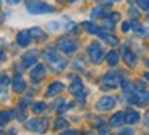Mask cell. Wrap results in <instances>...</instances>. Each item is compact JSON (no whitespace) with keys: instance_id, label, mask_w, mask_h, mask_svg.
<instances>
[{"instance_id":"obj_1","label":"cell","mask_w":149,"mask_h":135,"mask_svg":"<svg viewBox=\"0 0 149 135\" xmlns=\"http://www.w3.org/2000/svg\"><path fill=\"white\" fill-rule=\"evenodd\" d=\"M26 10L31 15H44V13H52L54 7L41 0H26Z\"/></svg>"},{"instance_id":"obj_2","label":"cell","mask_w":149,"mask_h":135,"mask_svg":"<svg viewBox=\"0 0 149 135\" xmlns=\"http://www.w3.org/2000/svg\"><path fill=\"white\" fill-rule=\"evenodd\" d=\"M44 57H45V60H47L49 64L52 65L55 70H63L65 67H67V62H65L62 57L57 54V49L55 47H47L44 51Z\"/></svg>"},{"instance_id":"obj_3","label":"cell","mask_w":149,"mask_h":135,"mask_svg":"<svg viewBox=\"0 0 149 135\" xmlns=\"http://www.w3.org/2000/svg\"><path fill=\"white\" fill-rule=\"evenodd\" d=\"M123 78H125V75H123L122 72H110V73H107V75L104 77L101 86L104 88V90L117 88V86H120V85L125 83V82H123Z\"/></svg>"},{"instance_id":"obj_4","label":"cell","mask_w":149,"mask_h":135,"mask_svg":"<svg viewBox=\"0 0 149 135\" xmlns=\"http://www.w3.org/2000/svg\"><path fill=\"white\" fill-rule=\"evenodd\" d=\"M58 49L65 56H73L76 52V49H78V42L70 39V38H60L58 39Z\"/></svg>"},{"instance_id":"obj_5","label":"cell","mask_w":149,"mask_h":135,"mask_svg":"<svg viewBox=\"0 0 149 135\" xmlns=\"http://www.w3.org/2000/svg\"><path fill=\"white\" fill-rule=\"evenodd\" d=\"M88 54H89V59L94 64H101L102 59H104V51H102L99 42H91L89 47H88Z\"/></svg>"},{"instance_id":"obj_6","label":"cell","mask_w":149,"mask_h":135,"mask_svg":"<svg viewBox=\"0 0 149 135\" xmlns=\"http://www.w3.org/2000/svg\"><path fill=\"white\" fill-rule=\"evenodd\" d=\"M128 98H130L131 104L144 106V104L149 103V91H136V90H133L130 94H128Z\"/></svg>"},{"instance_id":"obj_7","label":"cell","mask_w":149,"mask_h":135,"mask_svg":"<svg viewBox=\"0 0 149 135\" xmlns=\"http://www.w3.org/2000/svg\"><path fill=\"white\" fill-rule=\"evenodd\" d=\"M70 91L71 94H73L74 98H78L79 101H84L86 99V94H88V91H86V88L83 86V82L81 80H73V83L70 85Z\"/></svg>"},{"instance_id":"obj_8","label":"cell","mask_w":149,"mask_h":135,"mask_svg":"<svg viewBox=\"0 0 149 135\" xmlns=\"http://www.w3.org/2000/svg\"><path fill=\"white\" fill-rule=\"evenodd\" d=\"M47 124H49L47 119H33L29 122H26V129L37 132V134H42L45 130V127H47Z\"/></svg>"},{"instance_id":"obj_9","label":"cell","mask_w":149,"mask_h":135,"mask_svg":"<svg viewBox=\"0 0 149 135\" xmlns=\"http://www.w3.org/2000/svg\"><path fill=\"white\" fill-rule=\"evenodd\" d=\"M97 109L99 111H110L113 106H115V99L112 96H104V98H101L99 101H97Z\"/></svg>"},{"instance_id":"obj_10","label":"cell","mask_w":149,"mask_h":135,"mask_svg":"<svg viewBox=\"0 0 149 135\" xmlns=\"http://www.w3.org/2000/svg\"><path fill=\"white\" fill-rule=\"evenodd\" d=\"M44 75H45V67L44 65H34V68L31 70V80H33L34 83H37V82H41L42 78H44Z\"/></svg>"},{"instance_id":"obj_11","label":"cell","mask_w":149,"mask_h":135,"mask_svg":"<svg viewBox=\"0 0 149 135\" xmlns=\"http://www.w3.org/2000/svg\"><path fill=\"white\" fill-rule=\"evenodd\" d=\"M21 62H23V65H24V68L34 67L36 62H37V52H26L21 57Z\"/></svg>"},{"instance_id":"obj_12","label":"cell","mask_w":149,"mask_h":135,"mask_svg":"<svg viewBox=\"0 0 149 135\" xmlns=\"http://www.w3.org/2000/svg\"><path fill=\"white\" fill-rule=\"evenodd\" d=\"M31 34L29 31H19L18 34H16V42H18V46H21V47H26L28 44L31 42Z\"/></svg>"},{"instance_id":"obj_13","label":"cell","mask_w":149,"mask_h":135,"mask_svg":"<svg viewBox=\"0 0 149 135\" xmlns=\"http://www.w3.org/2000/svg\"><path fill=\"white\" fill-rule=\"evenodd\" d=\"M60 91H63V83L62 82H54V83H50L49 88H47V96L52 98V96H55L57 93H60Z\"/></svg>"},{"instance_id":"obj_14","label":"cell","mask_w":149,"mask_h":135,"mask_svg":"<svg viewBox=\"0 0 149 135\" xmlns=\"http://www.w3.org/2000/svg\"><path fill=\"white\" fill-rule=\"evenodd\" d=\"M122 54H123V59H125V62H127L128 67H134V64H136V56H134V52L128 51L127 47H123Z\"/></svg>"},{"instance_id":"obj_15","label":"cell","mask_w":149,"mask_h":135,"mask_svg":"<svg viewBox=\"0 0 149 135\" xmlns=\"http://www.w3.org/2000/svg\"><path fill=\"white\" fill-rule=\"evenodd\" d=\"M11 86H13V91H15V93H23V91L26 90V83L23 82L21 77H16V78H13V82H11Z\"/></svg>"},{"instance_id":"obj_16","label":"cell","mask_w":149,"mask_h":135,"mask_svg":"<svg viewBox=\"0 0 149 135\" xmlns=\"http://www.w3.org/2000/svg\"><path fill=\"white\" fill-rule=\"evenodd\" d=\"M125 124V112H117L112 116L110 119V125L112 127H120V125Z\"/></svg>"},{"instance_id":"obj_17","label":"cell","mask_w":149,"mask_h":135,"mask_svg":"<svg viewBox=\"0 0 149 135\" xmlns=\"http://www.w3.org/2000/svg\"><path fill=\"white\" fill-rule=\"evenodd\" d=\"M138 120H139V114L136 112V111L128 109L127 112H125V122H127V124H136Z\"/></svg>"},{"instance_id":"obj_18","label":"cell","mask_w":149,"mask_h":135,"mask_svg":"<svg viewBox=\"0 0 149 135\" xmlns=\"http://www.w3.org/2000/svg\"><path fill=\"white\" fill-rule=\"evenodd\" d=\"M99 36H101L102 39H104V42H107V44H110V46H117L118 44V39L115 38V36H112V34H109V33H104V31H99Z\"/></svg>"},{"instance_id":"obj_19","label":"cell","mask_w":149,"mask_h":135,"mask_svg":"<svg viewBox=\"0 0 149 135\" xmlns=\"http://www.w3.org/2000/svg\"><path fill=\"white\" fill-rule=\"evenodd\" d=\"M15 112L13 111H0V125H7L13 119Z\"/></svg>"},{"instance_id":"obj_20","label":"cell","mask_w":149,"mask_h":135,"mask_svg":"<svg viewBox=\"0 0 149 135\" xmlns=\"http://www.w3.org/2000/svg\"><path fill=\"white\" fill-rule=\"evenodd\" d=\"M118 60H120V54H118V52H115V51H110V52L107 54V62H109V65L115 67V65L118 64Z\"/></svg>"},{"instance_id":"obj_21","label":"cell","mask_w":149,"mask_h":135,"mask_svg":"<svg viewBox=\"0 0 149 135\" xmlns=\"http://www.w3.org/2000/svg\"><path fill=\"white\" fill-rule=\"evenodd\" d=\"M29 34H31V38H34V39H44L45 38V33L41 30V28H37V26L31 28Z\"/></svg>"},{"instance_id":"obj_22","label":"cell","mask_w":149,"mask_h":135,"mask_svg":"<svg viewBox=\"0 0 149 135\" xmlns=\"http://www.w3.org/2000/svg\"><path fill=\"white\" fill-rule=\"evenodd\" d=\"M31 109H33V112H34V114H41L42 111L45 109V103H44V101L34 103V104H33V108H31Z\"/></svg>"},{"instance_id":"obj_23","label":"cell","mask_w":149,"mask_h":135,"mask_svg":"<svg viewBox=\"0 0 149 135\" xmlns=\"http://www.w3.org/2000/svg\"><path fill=\"white\" fill-rule=\"evenodd\" d=\"M83 26L86 28V31H88L89 34H97L99 31H101L99 28L96 26V25H93V23H83Z\"/></svg>"},{"instance_id":"obj_24","label":"cell","mask_w":149,"mask_h":135,"mask_svg":"<svg viewBox=\"0 0 149 135\" xmlns=\"http://www.w3.org/2000/svg\"><path fill=\"white\" fill-rule=\"evenodd\" d=\"M131 4H136L141 10L149 11V2H148V0H131Z\"/></svg>"},{"instance_id":"obj_25","label":"cell","mask_w":149,"mask_h":135,"mask_svg":"<svg viewBox=\"0 0 149 135\" xmlns=\"http://www.w3.org/2000/svg\"><path fill=\"white\" fill-rule=\"evenodd\" d=\"M67 125H68L67 119H57L55 124H54V127H55L57 130H60V129H67Z\"/></svg>"},{"instance_id":"obj_26","label":"cell","mask_w":149,"mask_h":135,"mask_svg":"<svg viewBox=\"0 0 149 135\" xmlns=\"http://www.w3.org/2000/svg\"><path fill=\"white\" fill-rule=\"evenodd\" d=\"M104 11H105L104 7H96L93 11H91V16H93V18H99V16H102Z\"/></svg>"},{"instance_id":"obj_27","label":"cell","mask_w":149,"mask_h":135,"mask_svg":"<svg viewBox=\"0 0 149 135\" xmlns=\"http://www.w3.org/2000/svg\"><path fill=\"white\" fill-rule=\"evenodd\" d=\"M8 83H10V78L3 73V75L0 77V90H5V88L8 86Z\"/></svg>"},{"instance_id":"obj_28","label":"cell","mask_w":149,"mask_h":135,"mask_svg":"<svg viewBox=\"0 0 149 135\" xmlns=\"http://www.w3.org/2000/svg\"><path fill=\"white\" fill-rule=\"evenodd\" d=\"M134 33L139 34V36H146L148 34V30H144V26H141V25H134Z\"/></svg>"},{"instance_id":"obj_29","label":"cell","mask_w":149,"mask_h":135,"mask_svg":"<svg viewBox=\"0 0 149 135\" xmlns=\"http://www.w3.org/2000/svg\"><path fill=\"white\" fill-rule=\"evenodd\" d=\"M122 30H123V31H125V33H127V31H128V30H130V23H128V21H125V23H122Z\"/></svg>"},{"instance_id":"obj_30","label":"cell","mask_w":149,"mask_h":135,"mask_svg":"<svg viewBox=\"0 0 149 135\" xmlns=\"http://www.w3.org/2000/svg\"><path fill=\"white\" fill-rule=\"evenodd\" d=\"M49 26H50V30L57 31V30H58V26H60V25H58V23H49Z\"/></svg>"},{"instance_id":"obj_31","label":"cell","mask_w":149,"mask_h":135,"mask_svg":"<svg viewBox=\"0 0 149 135\" xmlns=\"http://www.w3.org/2000/svg\"><path fill=\"white\" fill-rule=\"evenodd\" d=\"M120 134H123V135H130V134H133V130H131V129H123V130L120 132Z\"/></svg>"},{"instance_id":"obj_32","label":"cell","mask_w":149,"mask_h":135,"mask_svg":"<svg viewBox=\"0 0 149 135\" xmlns=\"http://www.w3.org/2000/svg\"><path fill=\"white\" fill-rule=\"evenodd\" d=\"M8 4L10 5H16V4H19V2H21V0H7Z\"/></svg>"},{"instance_id":"obj_33","label":"cell","mask_w":149,"mask_h":135,"mask_svg":"<svg viewBox=\"0 0 149 135\" xmlns=\"http://www.w3.org/2000/svg\"><path fill=\"white\" fill-rule=\"evenodd\" d=\"M99 130H101V134H109V132H107V129H105V127H101Z\"/></svg>"},{"instance_id":"obj_34","label":"cell","mask_w":149,"mask_h":135,"mask_svg":"<svg viewBox=\"0 0 149 135\" xmlns=\"http://www.w3.org/2000/svg\"><path fill=\"white\" fill-rule=\"evenodd\" d=\"M5 59V56H3V52H2V51H0V62H2V60Z\"/></svg>"},{"instance_id":"obj_35","label":"cell","mask_w":149,"mask_h":135,"mask_svg":"<svg viewBox=\"0 0 149 135\" xmlns=\"http://www.w3.org/2000/svg\"><path fill=\"white\" fill-rule=\"evenodd\" d=\"M107 4H113V2H118V0H105Z\"/></svg>"},{"instance_id":"obj_36","label":"cell","mask_w":149,"mask_h":135,"mask_svg":"<svg viewBox=\"0 0 149 135\" xmlns=\"http://www.w3.org/2000/svg\"><path fill=\"white\" fill-rule=\"evenodd\" d=\"M144 78H146V80H149V73H146V75H144Z\"/></svg>"},{"instance_id":"obj_37","label":"cell","mask_w":149,"mask_h":135,"mask_svg":"<svg viewBox=\"0 0 149 135\" xmlns=\"http://www.w3.org/2000/svg\"><path fill=\"white\" fill-rule=\"evenodd\" d=\"M146 67H149V59H148V60H146Z\"/></svg>"},{"instance_id":"obj_38","label":"cell","mask_w":149,"mask_h":135,"mask_svg":"<svg viewBox=\"0 0 149 135\" xmlns=\"http://www.w3.org/2000/svg\"><path fill=\"white\" fill-rule=\"evenodd\" d=\"M68 2H71V4H73V2H78V0H68Z\"/></svg>"},{"instance_id":"obj_39","label":"cell","mask_w":149,"mask_h":135,"mask_svg":"<svg viewBox=\"0 0 149 135\" xmlns=\"http://www.w3.org/2000/svg\"><path fill=\"white\" fill-rule=\"evenodd\" d=\"M0 8H2V2H0Z\"/></svg>"}]
</instances>
